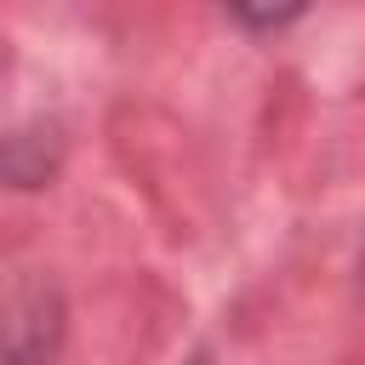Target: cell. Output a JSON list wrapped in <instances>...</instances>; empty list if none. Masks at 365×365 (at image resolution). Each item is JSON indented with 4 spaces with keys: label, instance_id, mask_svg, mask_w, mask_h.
<instances>
[{
    "label": "cell",
    "instance_id": "obj_4",
    "mask_svg": "<svg viewBox=\"0 0 365 365\" xmlns=\"http://www.w3.org/2000/svg\"><path fill=\"white\" fill-rule=\"evenodd\" d=\"M359 285H365V251H359Z\"/></svg>",
    "mask_w": 365,
    "mask_h": 365
},
{
    "label": "cell",
    "instance_id": "obj_1",
    "mask_svg": "<svg viewBox=\"0 0 365 365\" xmlns=\"http://www.w3.org/2000/svg\"><path fill=\"white\" fill-rule=\"evenodd\" d=\"M63 348V291L34 274L11 291V319H6V365H57Z\"/></svg>",
    "mask_w": 365,
    "mask_h": 365
},
{
    "label": "cell",
    "instance_id": "obj_2",
    "mask_svg": "<svg viewBox=\"0 0 365 365\" xmlns=\"http://www.w3.org/2000/svg\"><path fill=\"white\" fill-rule=\"evenodd\" d=\"M57 154H63L57 125H46V120L17 125V131L6 137V182H11V188H40V182H51Z\"/></svg>",
    "mask_w": 365,
    "mask_h": 365
},
{
    "label": "cell",
    "instance_id": "obj_3",
    "mask_svg": "<svg viewBox=\"0 0 365 365\" xmlns=\"http://www.w3.org/2000/svg\"><path fill=\"white\" fill-rule=\"evenodd\" d=\"M297 17H302V6H279V11H251V6H234V11H228V23L257 29V34H279V29H291Z\"/></svg>",
    "mask_w": 365,
    "mask_h": 365
}]
</instances>
